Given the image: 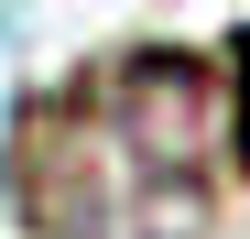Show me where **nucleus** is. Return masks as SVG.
<instances>
[{"mask_svg":"<svg viewBox=\"0 0 250 239\" xmlns=\"http://www.w3.org/2000/svg\"><path fill=\"white\" fill-rule=\"evenodd\" d=\"M239 76H250V44H239ZM239 163H250V109H239Z\"/></svg>","mask_w":250,"mask_h":239,"instance_id":"1","label":"nucleus"}]
</instances>
